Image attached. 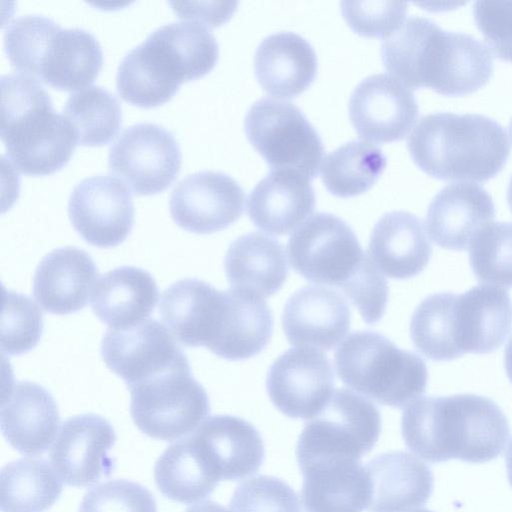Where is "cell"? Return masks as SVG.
<instances>
[{"instance_id": "obj_23", "label": "cell", "mask_w": 512, "mask_h": 512, "mask_svg": "<svg viewBox=\"0 0 512 512\" xmlns=\"http://www.w3.org/2000/svg\"><path fill=\"white\" fill-rule=\"evenodd\" d=\"M98 277L92 257L82 249H54L39 262L33 279V295L46 311L67 315L83 309Z\"/></svg>"}, {"instance_id": "obj_45", "label": "cell", "mask_w": 512, "mask_h": 512, "mask_svg": "<svg viewBox=\"0 0 512 512\" xmlns=\"http://www.w3.org/2000/svg\"><path fill=\"white\" fill-rule=\"evenodd\" d=\"M186 512H232L214 501H203L189 507Z\"/></svg>"}, {"instance_id": "obj_50", "label": "cell", "mask_w": 512, "mask_h": 512, "mask_svg": "<svg viewBox=\"0 0 512 512\" xmlns=\"http://www.w3.org/2000/svg\"><path fill=\"white\" fill-rule=\"evenodd\" d=\"M509 132H510V136H511V140H512V119L509 123Z\"/></svg>"}, {"instance_id": "obj_37", "label": "cell", "mask_w": 512, "mask_h": 512, "mask_svg": "<svg viewBox=\"0 0 512 512\" xmlns=\"http://www.w3.org/2000/svg\"><path fill=\"white\" fill-rule=\"evenodd\" d=\"M469 261L479 281L512 287V222L483 228L469 246Z\"/></svg>"}, {"instance_id": "obj_39", "label": "cell", "mask_w": 512, "mask_h": 512, "mask_svg": "<svg viewBox=\"0 0 512 512\" xmlns=\"http://www.w3.org/2000/svg\"><path fill=\"white\" fill-rule=\"evenodd\" d=\"M43 332V315L26 295L3 291L1 316V350L12 356L36 347Z\"/></svg>"}, {"instance_id": "obj_14", "label": "cell", "mask_w": 512, "mask_h": 512, "mask_svg": "<svg viewBox=\"0 0 512 512\" xmlns=\"http://www.w3.org/2000/svg\"><path fill=\"white\" fill-rule=\"evenodd\" d=\"M68 215L74 229L89 244L111 248L121 244L134 223V204L124 182L111 175L83 179L72 190Z\"/></svg>"}, {"instance_id": "obj_43", "label": "cell", "mask_w": 512, "mask_h": 512, "mask_svg": "<svg viewBox=\"0 0 512 512\" xmlns=\"http://www.w3.org/2000/svg\"><path fill=\"white\" fill-rule=\"evenodd\" d=\"M473 15L492 52L498 58L512 62V2L477 1Z\"/></svg>"}, {"instance_id": "obj_13", "label": "cell", "mask_w": 512, "mask_h": 512, "mask_svg": "<svg viewBox=\"0 0 512 512\" xmlns=\"http://www.w3.org/2000/svg\"><path fill=\"white\" fill-rule=\"evenodd\" d=\"M334 387L328 357L309 347L291 348L270 366L266 389L271 402L290 418L312 419L327 405Z\"/></svg>"}, {"instance_id": "obj_49", "label": "cell", "mask_w": 512, "mask_h": 512, "mask_svg": "<svg viewBox=\"0 0 512 512\" xmlns=\"http://www.w3.org/2000/svg\"><path fill=\"white\" fill-rule=\"evenodd\" d=\"M410 512H433V511H430L428 509H418V510H414V511H410Z\"/></svg>"}, {"instance_id": "obj_19", "label": "cell", "mask_w": 512, "mask_h": 512, "mask_svg": "<svg viewBox=\"0 0 512 512\" xmlns=\"http://www.w3.org/2000/svg\"><path fill=\"white\" fill-rule=\"evenodd\" d=\"M189 438L218 481L240 480L253 475L265 458L259 431L240 417L210 416Z\"/></svg>"}, {"instance_id": "obj_36", "label": "cell", "mask_w": 512, "mask_h": 512, "mask_svg": "<svg viewBox=\"0 0 512 512\" xmlns=\"http://www.w3.org/2000/svg\"><path fill=\"white\" fill-rule=\"evenodd\" d=\"M63 116L71 124L77 142L102 146L118 134L122 123L121 105L114 94L100 86H89L72 93Z\"/></svg>"}, {"instance_id": "obj_22", "label": "cell", "mask_w": 512, "mask_h": 512, "mask_svg": "<svg viewBox=\"0 0 512 512\" xmlns=\"http://www.w3.org/2000/svg\"><path fill=\"white\" fill-rule=\"evenodd\" d=\"M0 425L7 442L18 452L38 455L54 441L60 414L51 393L29 381H15L3 395Z\"/></svg>"}, {"instance_id": "obj_42", "label": "cell", "mask_w": 512, "mask_h": 512, "mask_svg": "<svg viewBox=\"0 0 512 512\" xmlns=\"http://www.w3.org/2000/svg\"><path fill=\"white\" fill-rule=\"evenodd\" d=\"M79 512H157L153 495L141 484L110 480L88 491Z\"/></svg>"}, {"instance_id": "obj_27", "label": "cell", "mask_w": 512, "mask_h": 512, "mask_svg": "<svg viewBox=\"0 0 512 512\" xmlns=\"http://www.w3.org/2000/svg\"><path fill=\"white\" fill-rule=\"evenodd\" d=\"M317 56L311 44L289 31L264 38L254 56L255 76L270 95L289 99L304 92L317 74Z\"/></svg>"}, {"instance_id": "obj_31", "label": "cell", "mask_w": 512, "mask_h": 512, "mask_svg": "<svg viewBox=\"0 0 512 512\" xmlns=\"http://www.w3.org/2000/svg\"><path fill=\"white\" fill-rule=\"evenodd\" d=\"M102 63L103 52L92 33L60 27L48 42L37 79L58 90H78L96 79Z\"/></svg>"}, {"instance_id": "obj_40", "label": "cell", "mask_w": 512, "mask_h": 512, "mask_svg": "<svg viewBox=\"0 0 512 512\" xmlns=\"http://www.w3.org/2000/svg\"><path fill=\"white\" fill-rule=\"evenodd\" d=\"M232 512H301L296 492L283 480L259 475L240 483L230 500Z\"/></svg>"}, {"instance_id": "obj_12", "label": "cell", "mask_w": 512, "mask_h": 512, "mask_svg": "<svg viewBox=\"0 0 512 512\" xmlns=\"http://www.w3.org/2000/svg\"><path fill=\"white\" fill-rule=\"evenodd\" d=\"M109 170L134 193L154 195L167 189L181 167V150L174 135L155 123L127 127L111 145Z\"/></svg>"}, {"instance_id": "obj_47", "label": "cell", "mask_w": 512, "mask_h": 512, "mask_svg": "<svg viewBox=\"0 0 512 512\" xmlns=\"http://www.w3.org/2000/svg\"><path fill=\"white\" fill-rule=\"evenodd\" d=\"M506 467H507V475L510 485L512 487V440L509 444L507 453H506Z\"/></svg>"}, {"instance_id": "obj_24", "label": "cell", "mask_w": 512, "mask_h": 512, "mask_svg": "<svg viewBox=\"0 0 512 512\" xmlns=\"http://www.w3.org/2000/svg\"><path fill=\"white\" fill-rule=\"evenodd\" d=\"M310 179L291 170H272L249 194L247 214L260 230L285 235L301 226L315 208Z\"/></svg>"}, {"instance_id": "obj_17", "label": "cell", "mask_w": 512, "mask_h": 512, "mask_svg": "<svg viewBox=\"0 0 512 512\" xmlns=\"http://www.w3.org/2000/svg\"><path fill=\"white\" fill-rule=\"evenodd\" d=\"M115 442V430L104 417L93 413L70 417L50 450L52 467L69 486L93 485L113 471L108 451Z\"/></svg>"}, {"instance_id": "obj_18", "label": "cell", "mask_w": 512, "mask_h": 512, "mask_svg": "<svg viewBox=\"0 0 512 512\" xmlns=\"http://www.w3.org/2000/svg\"><path fill=\"white\" fill-rule=\"evenodd\" d=\"M106 366L130 387L187 359L170 331L155 319L109 328L101 342Z\"/></svg>"}, {"instance_id": "obj_11", "label": "cell", "mask_w": 512, "mask_h": 512, "mask_svg": "<svg viewBox=\"0 0 512 512\" xmlns=\"http://www.w3.org/2000/svg\"><path fill=\"white\" fill-rule=\"evenodd\" d=\"M245 134L272 170H291L313 179L324 154L319 134L293 103L257 100L246 113Z\"/></svg>"}, {"instance_id": "obj_33", "label": "cell", "mask_w": 512, "mask_h": 512, "mask_svg": "<svg viewBox=\"0 0 512 512\" xmlns=\"http://www.w3.org/2000/svg\"><path fill=\"white\" fill-rule=\"evenodd\" d=\"M154 478L165 497L184 504L204 499L219 483L189 437L161 454L155 464Z\"/></svg>"}, {"instance_id": "obj_35", "label": "cell", "mask_w": 512, "mask_h": 512, "mask_svg": "<svg viewBox=\"0 0 512 512\" xmlns=\"http://www.w3.org/2000/svg\"><path fill=\"white\" fill-rule=\"evenodd\" d=\"M386 167V157L373 144L354 140L329 153L321 165V179L333 195L348 198L368 191Z\"/></svg>"}, {"instance_id": "obj_21", "label": "cell", "mask_w": 512, "mask_h": 512, "mask_svg": "<svg viewBox=\"0 0 512 512\" xmlns=\"http://www.w3.org/2000/svg\"><path fill=\"white\" fill-rule=\"evenodd\" d=\"M495 206L480 185L457 182L446 185L431 200L426 226L431 239L447 250L461 251L493 222Z\"/></svg>"}, {"instance_id": "obj_25", "label": "cell", "mask_w": 512, "mask_h": 512, "mask_svg": "<svg viewBox=\"0 0 512 512\" xmlns=\"http://www.w3.org/2000/svg\"><path fill=\"white\" fill-rule=\"evenodd\" d=\"M305 512H362L369 501V477L361 462L328 458L299 466Z\"/></svg>"}, {"instance_id": "obj_10", "label": "cell", "mask_w": 512, "mask_h": 512, "mask_svg": "<svg viewBox=\"0 0 512 512\" xmlns=\"http://www.w3.org/2000/svg\"><path fill=\"white\" fill-rule=\"evenodd\" d=\"M381 432V414L366 398L351 390H334L324 409L304 426L296 446L299 466L328 458L360 461Z\"/></svg>"}, {"instance_id": "obj_44", "label": "cell", "mask_w": 512, "mask_h": 512, "mask_svg": "<svg viewBox=\"0 0 512 512\" xmlns=\"http://www.w3.org/2000/svg\"><path fill=\"white\" fill-rule=\"evenodd\" d=\"M172 9L181 18L201 22L205 25L218 26L226 22L237 5L236 2H170Z\"/></svg>"}, {"instance_id": "obj_20", "label": "cell", "mask_w": 512, "mask_h": 512, "mask_svg": "<svg viewBox=\"0 0 512 512\" xmlns=\"http://www.w3.org/2000/svg\"><path fill=\"white\" fill-rule=\"evenodd\" d=\"M351 311L337 291L304 286L286 301L282 327L288 342L298 347L331 350L348 333Z\"/></svg>"}, {"instance_id": "obj_5", "label": "cell", "mask_w": 512, "mask_h": 512, "mask_svg": "<svg viewBox=\"0 0 512 512\" xmlns=\"http://www.w3.org/2000/svg\"><path fill=\"white\" fill-rule=\"evenodd\" d=\"M414 163L441 180L485 182L506 164L510 143L494 119L475 113L423 116L407 140Z\"/></svg>"}, {"instance_id": "obj_26", "label": "cell", "mask_w": 512, "mask_h": 512, "mask_svg": "<svg viewBox=\"0 0 512 512\" xmlns=\"http://www.w3.org/2000/svg\"><path fill=\"white\" fill-rule=\"evenodd\" d=\"M369 512H403L425 504L433 490L429 467L405 451L376 456L366 465Z\"/></svg>"}, {"instance_id": "obj_16", "label": "cell", "mask_w": 512, "mask_h": 512, "mask_svg": "<svg viewBox=\"0 0 512 512\" xmlns=\"http://www.w3.org/2000/svg\"><path fill=\"white\" fill-rule=\"evenodd\" d=\"M348 109L358 135L376 143L403 139L419 113L410 88L384 73L363 79L351 93Z\"/></svg>"}, {"instance_id": "obj_41", "label": "cell", "mask_w": 512, "mask_h": 512, "mask_svg": "<svg viewBox=\"0 0 512 512\" xmlns=\"http://www.w3.org/2000/svg\"><path fill=\"white\" fill-rule=\"evenodd\" d=\"M340 5L349 27L365 37H389L407 13V3L398 1H342Z\"/></svg>"}, {"instance_id": "obj_4", "label": "cell", "mask_w": 512, "mask_h": 512, "mask_svg": "<svg viewBox=\"0 0 512 512\" xmlns=\"http://www.w3.org/2000/svg\"><path fill=\"white\" fill-rule=\"evenodd\" d=\"M511 331L509 293L489 284L461 294H431L420 302L410 321L414 346L433 361L491 353L504 344Z\"/></svg>"}, {"instance_id": "obj_2", "label": "cell", "mask_w": 512, "mask_h": 512, "mask_svg": "<svg viewBox=\"0 0 512 512\" xmlns=\"http://www.w3.org/2000/svg\"><path fill=\"white\" fill-rule=\"evenodd\" d=\"M381 56L387 71L408 88L427 87L446 96L473 93L493 74L491 53L480 40L419 16L384 39Z\"/></svg>"}, {"instance_id": "obj_8", "label": "cell", "mask_w": 512, "mask_h": 512, "mask_svg": "<svg viewBox=\"0 0 512 512\" xmlns=\"http://www.w3.org/2000/svg\"><path fill=\"white\" fill-rule=\"evenodd\" d=\"M334 362L346 386L382 405L402 408L426 391L425 362L374 331L350 334L335 351Z\"/></svg>"}, {"instance_id": "obj_7", "label": "cell", "mask_w": 512, "mask_h": 512, "mask_svg": "<svg viewBox=\"0 0 512 512\" xmlns=\"http://www.w3.org/2000/svg\"><path fill=\"white\" fill-rule=\"evenodd\" d=\"M287 252L298 274L342 290L355 307L374 299L385 282L352 228L330 213H316L299 226L289 238Z\"/></svg>"}, {"instance_id": "obj_1", "label": "cell", "mask_w": 512, "mask_h": 512, "mask_svg": "<svg viewBox=\"0 0 512 512\" xmlns=\"http://www.w3.org/2000/svg\"><path fill=\"white\" fill-rule=\"evenodd\" d=\"M159 314L181 344L204 346L231 361L257 355L271 332V313L263 299L231 288L220 291L195 278L170 285L161 296Z\"/></svg>"}, {"instance_id": "obj_3", "label": "cell", "mask_w": 512, "mask_h": 512, "mask_svg": "<svg viewBox=\"0 0 512 512\" xmlns=\"http://www.w3.org/2000/svg\"><path fill=\"white\" fill-rule=\"evenodd\" d=\"M401 431L406 446L431 463L491 461L501 455L510 436L501 408L470 393L415 400L403 411Z\"/></svg>"}, {"instance_id": "obj_9", "label": "cell", "mask_w": 512, "mask_h": 512, "mask_svg": "<svg viewBox=\"0 0 512 512\" xmlns=\"http://www.w3.org/2000/svg\"><path fill=\"white\" fill-rule=\"evenodd\" d=\"M131 417L149 437L173 441L194 432L210 412L204 387L187 359L128 387Z\"/></svg>"}, {"instance_id": "obj_15", "label": "cell", "mask_w": 512, "mask_h": 512, "mask_svg": "<svg viewBox=\"0 0 512 512\" xmlns=\"http://www.w3.org/2000/svg\"><path fill=\"white\" fill-rule=\"evenodd\" d=\"M245 194L236 180L218 171L187 175L174 187L169 201L173 221L195 234H211L237 221Z\"/></svg>"}, {"instance_id": "obj_48", "label": "cell", "mask_w": 512, "mask_h": 512, "mask_svg": "<svg viewBox=\"0 0 512 512\" xmlns=\"http://www.w3.org/2000/svg\"><path fill=\"white\" fill-rule=\"evenodd\" d=\"M507 202L512 212V176L509 181L508 189H507Z\"/></svg>"}, {"instance_id": "obj_30", "label": "cell", "mask_w": 512, "mask_h": 512, "mask_svg": "<svg viewBox=\"0 0 512 512\" xmlns=\"http://www.w3.org/2000/svg\"><path fill=\"white\" fill-rule=\"evenodd\" d=\"M224 267L231 289L261 298L278 292L289 273L282 244L258 232L242 235L230 244Z\"/></svg>"}, {"instance_id": "obj_46", "label": "cell", "mask_w": 512, "mask_h": 512, "mask_svg": "<svg viewBox=\"0 0 512 512\" xmlns=\"http://www.w3.org/2000/svg\"><path fill=\"white\" fill-rule=\"evenodd\" d=\"M504 363L507 376L512 383V338L509 340L505 349Z\"/></svg>"}, {"instance_id": "obj_29", "label": "cell", "mask_w": 512, "mask_h": 512, "mask_svg": "<svg viewBox=\"0 0 512 512\" xmlns=\"http://www.w3.org/2000/svg\"><path fill=\"white\" fill-rule=\"evenodd\" d=\"M158 300L152 275L134 266H122L101 275L91 293V307L100 321L121 330L148 319Z\"/></svg>"}, {"instance_id": "obj_38", "label": "cell", "mask_w": 512, "mask_h": 512, "mask_svg": "<svg viewBox=\"0 0 512 512\" xmlns=\"http://www.w3.org/2000/svg\"><path fill=\"white\" fill-rule=\"evenodd\" d=\"M61 26L42 15L13 19L4 32V49L13 68L37 79L48 42Z\"/></svg>"}, {"instance_id": "obj_28", "label": "cell", "mask_w": 512, "mask_h": 512, "mask_svg": "<svg viewBox=\"0 0 512 512\" xmlns=\"http://www.w3.org/2000/svg\"><path fill=\"white\" fill-rule=\"evenodd\" d=\"M432 247L419 217L407 211L384 214L371 232L368 255L381 273L408 279L427 266Z\"/></svg>"}, {"instance_id": "obj_6", "label": "cell", "mask_w": 512, "mask_h": 512, "mask_svg": "<svg viewBox=\"0 0 512 512\" xmlns=\"http://www.w3.org/2000/svg\"><path fill=\"white\" fill-rule=\"evenodd\" d=\"M0 136L10 162L32 176L60 170L78 143L71 124L55 111L39 80L22 73L1 77Z\"/></svg>"}, {"instance_id": "obj_34", "label": "cell", "mask_w": 512, "mask_h": 512, "mask_svg": "<svg viewBox=\"0 0 512 512\" xmlns=\"http://www.w3.org/2000/svg\"><path fill=\"white\" fill-rule=\"evenodd\" d=\"M148 38L167 55L184 82L206 75L218 61V43L206 25L198 21L164 24Z\"/></svg>"}, {"instance_id": "obj_32", "label": "cell", "mask_w": 512, "mask_h": 512, "mask_svg": "<svg viewBox=\"0 0 512 512\" xmlns=\"http://www.w3.org/2000/svg\"><path fill=\"white\" fill-rule=\"evenodd\" d=\"M62 489V480L46 460L12 461L0 474L1 512H44L58 500Z\"/></svg>"}]
</instances>
